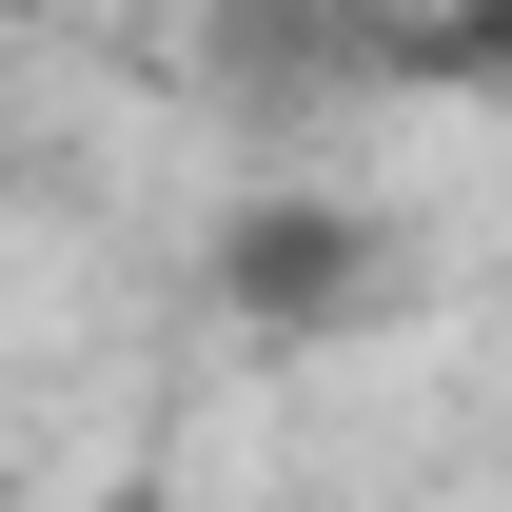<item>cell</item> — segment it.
<instances>
[{
    "label": "cell",
    "mask_w": 512,
    "mask_h": 512,
    "mask_svg": "<svg viewBox=\"0 0 512 512\" xmlns=\"http://www.w3.org/2000/svg\"><path fill=\"white\" fill-rule=\"evenodd\" d=\"M79 512H178V493H158V473H119V493H79Z\"/></svg>",
    "instance_id": "obj_2"
},
{
    "label": "cell",
    "mask_w": 512,
    "mask_h": 512,
    "mask_svg": "<svg viewBox=\"0 0 512 512\" xmlns=\"http://www.w3.org/2000/svg\"><path fill=\"white\" fill-rule=\"evenodd\" d=\"M414 217L355 178H237L217 197V237H197V296H217V335L237 355H355V335L414 316Z\"/></svg>",
    "instance_id": "obj_1"
}]
</instances>
